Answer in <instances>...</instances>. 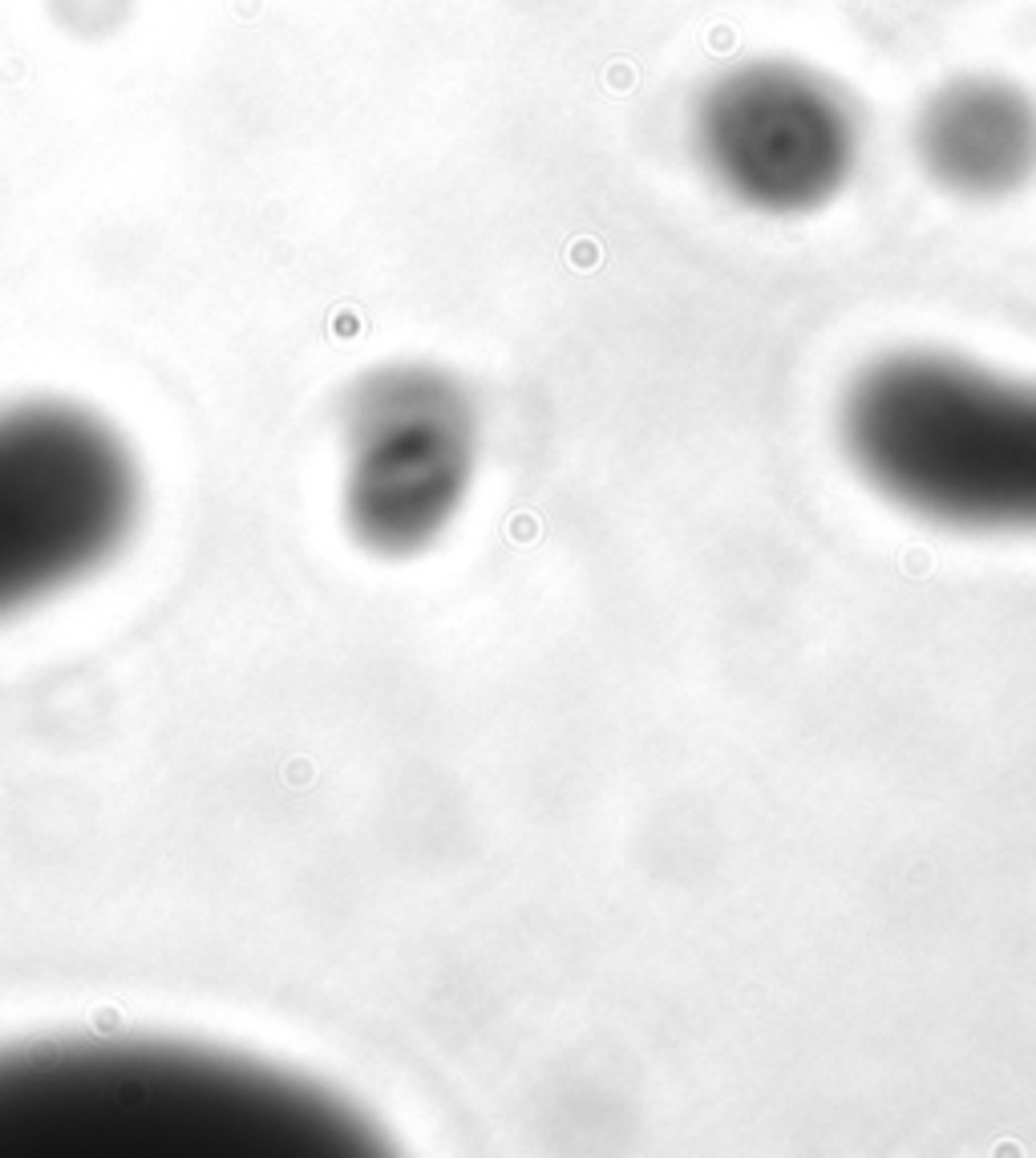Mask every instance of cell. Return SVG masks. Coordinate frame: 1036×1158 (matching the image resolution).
I'll use <instances>...</instances> for the list:
<instances>
[{"label":"cell","mask_w":1036,"mask_h":1158,"mask_svg":"<svg viewBox=\"0 0 1036 1158\" xmlns=\"http://www.w3.org/2000/svg\"><path fill=\"white\" fill-rule=\"evenodd\" d=\"M341 454V506L352 535L381 555L421 551L470 494L478 405L438 365H381L344 401Z\"/></svg>","instance_id":"obj_5"},{"label":"cell","mask_w":1036,"mask_h":1158,"mask_svg":"<svg viewBox=\"0 0 1036 1158\" xmlns=\"http://www.w3.org/2000/svg\"><path fill=\"white\" fill-rule=\"evenodd\" d=\"M376 1134L304 1077L195 1045L0 1049V1158H365Z\"/></svg>","instance_id":"obj_1"},{"label":"cell","mask_w":1036,"mask_h":1158,"mask_svg":"<svg viewBox=\"0 0 1036 1158\" xmlns=\"http://www.w3.org/2000/svg\"><path fill=\"white\" fill-rule=\"evenodd\" d=\"M142 511V470L93 409L33 397L0 409V620L110 559Z\"/></svg>","instance_id":"obj_3"},{"label":"cell","mask_w":1036,"mask_h":1158,"mask_svg":"<svg viewBox=\"0 0 1036 1158\" xmlns=\"http://www.w3.org/2000/svg\"><path fill=\"white\" fill-rule=\"evenodd\" d=\"M850 466L935 527L1036 535V381L939 349H899L850 377Z\"/></svg>","instance_id":"obj_2"},{"label":"cell","mask_w":1036,"mask_h":1158,"mask_svg":"<svg viewBox=\"0 0 1036 1158\" xmlns=\"http://www.w3.org/2000/svg\"><path fill=\"white\" fill-rule=\"evenodd\" d=\"M53 25L74 41H110L138 13V0H45Z\"/></svg>","instance_id":"obj_7"},{"label":"cell","mask_w":1036,"mask_h":1158,"mask_svg":"<svg viewBox=\"0 0 1036 1158\" xmlns=\"http://www.w3.org/2000/svg\"><path fill=\"white\" fill-rule=\"evenodd\" d=\"M701 174L741 211L806 219L850 191L866 122L846 90L798 58H745L713 74L688 110Z\"/></svg>","instance_id":"obj_4"},{"label":"cell","mask_w":1036,"mask_h":1158,"mask_svg":"<svg viewBox=\"0 0 1036 1158\" xmlns=\"http://www.w3.org/2000/svg\"><path fill=\"white\" fill-rule=\"evenodd\" d=\"M907 150L939 195L1004 203L1036 183V94L992 69L952 74L915 102Z\"/></svg>","instance_id":"obj_6"}]
</instances>
